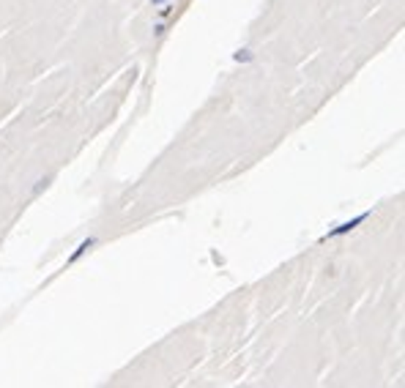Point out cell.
I'll return each instance as SVG.
<instances>
[{
  "instance_id": "2",
  "label": "cell",
  "mask_w": 405,
  "mask_h": 388,
  "mask_svg": "<svg viewBox=\"0 0 405 388\" xmlns=\"http://www.w3.org/2000/svg\"><path fill=\"white\" fill-rule=\"evenodd\" d=\"M93 243H96V238H85V241H82V243L74 249V255L69 257V266H71V263H77V260H80V257H82V255H85V252H88Z\"/></svg>"
},
{
  "instance_id": "1",
  "label": "cell",
  "mask_w": 405,
  "mask_h": 388,
  "mask_svg": "<svg viewBox=\"0 0 405 388\" xmlns=\"http://www.w3.org/2000/svg\"><path fill=\"white\" fill-rule=\"evenodd\" d=\"M367 216H370V214H361V216H353L350 222L337 224V227H334V230H332V232H329L326 238H337V235H348V232H353V230H356L359 224H364V222H367Z\"/></svg>"
},
{
  "instance_id": "3",
  "label": "cell",
  "mask_w": 405,
  "mask_h": 388,
  "mask_svg": "<svg viewBox=\"0 0 405 388\" xmlns=\"http://www.w3.org/2000/svg\"><path fill=\"white\" fill-rule=\"evenodd\" d=\"M233 57H235V63H246V60H252V53L249 50H238Z\"/></svg>"
},
{
  "instance_id": "4",
  "label": "cell",
  "mask_w": 405,
  "mask_h": 388,
  "mask_svg": "<svg viewBox=\"0 0 405 388\" xmlns=\"http://www.w3.org/2000/svg\"><path fill=\"white\" fill-rule=\"evenodd\" d=\"M154 6H162V3H170V0H151Z\"/></svg>"
}]
</instances>
